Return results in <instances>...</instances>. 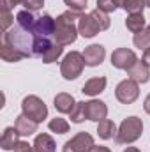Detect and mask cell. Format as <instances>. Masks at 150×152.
I'll return each instance as SVG.
<instances>
[{"label":"cell","mask_w":150,"mask_h":152,"mask_svg":"<svg viewBox=\"0 0 150 152\" xmlns=\"http://www.w3.org/2000/svg\"><path fill=\"white\" fill-rule=\"evenodd\" d=\"M124 152H140V151H138L136 147H127V149H125Z\"/></svg>","instance_id":"cell-39"},{"label":"cell","mask_w":150,"mask_h":152,"mask_svg":"<svg viewBox=\"0 0 150 152\" xmlns=\"http://www.w3.org/2000/svg\"><path fill=\"white\" fill-rule=\"evenodd\" d=\"M14 152H36V151H34V145H30L28 142H20L16 145Z\"/></svg>","instance_id":"cell-34"},{"label":"cell","mask_w":150,"mask_h":152,"mask_svg":"<svg viewBox=\"0 0 150 152\" xmlns=\"http://www.w3.org/2000/svg\"><path fill=\"white\" fill-rule=\"evenodd\" d=\"M133 42H134V46H136V48H140V50H147V48H150V37L147 36V32H145V30H141V32L134 34Z\"/></svg>","instance_id":"cell-30"},{"label":"cell","mask_w":150,"mask_h":152,"mask_svg":"<svg viewBox=\"0 0 150 152\" xmlns=\"http://www.w3.org/2000/svg\"><path fill=\"white\" fill-rule=\"evenodd\" d=\"M64 53V46H60V44H53L46 53H44V57H42V62L44 64H51V62H57L58 60V57Z\"/></svg>","instance_id":"cell-28"},{"label":"cell","mask_w":150,"mask_h":152,"mask_svg":"<svg viewBox=\"0 0 150 152\" xmlns=\"http://www.w3.org/2000/svg\"><path fill=\"white\" fill-rule=\"evenodd\" d=\"M81 18V12L78 11H66L62 12L57 20H55V44H60V46H67V44H73L78 37V25L76 21H79Z\"/></svg>","instance_id":"cell-1"},{"label":"cell","mask_w":150,"mask_h":152,"mask_svg":"<svg viewBox=\"0 0 150 152\" xmlns=\"http://www.w3.org/2000/svg\"><path fill=\"white\" fill-rule=\"evenodd\" d=\"M97 134L103 140H110L113 136H117V126H115V122L110 120V118H104V120L97 122Z\"/></svg>","instance_id":"cell-21"},{"label":"cell","mask_w":150,"mask_h":152,"mask_svg":"<svg viewBox=\"0 0 150 152\" xmlns=\"http://www.w3.org/2000/svg\"><path fill=\"white\" fill-rule=\"evenodd\" d=\"M106 57V50L104 46L101 44H90L85 48L83 51V58H85V64L90 66V67H95V66H101L103 60Z\"/></svg>","instance_id":"cell-9"},{"label":"cell","mask_w":150,"mask_h":152,"mask_svg":"<svg viewBox=\"0 0 150 152\" xmlns=\"http://www.w3.org/2000/svg\"><path fill=\"white\" fill-rule=\"evenodd\" d=\"M143 108H145V112L150 115V94L145 97V103H143Z\"/></svg>","instance_id":"cell-38"},{"label":"cell","mask_w":150,"mask_h":152,"mask_svg":"<svg viewBox=\"0 0 150 152\" xmlns=\"http://www.w3.org/2000/svg\"><path fill=\"white\" fill-rule=\"evenodd\" d=\"M25 0H2V7H7L11 9L12 5H18V4H23Z\"/></svg>","instance_id":"cell-35"},{"label":"cell","mask_w":150,"mask_h":152,"mask_svg":"<svg viewBox=\"0 0 150 152\" xmlns=\"http://www.w3.org/2000/svg\"><path fill=\"white\" fill-rule=\"evenodd\" d=\"M117 0H97V9L104 11V12H113L117 9Z\"/></svg>","instance_id":"cell-31"},{"label":"cell","mask_w":150,"mask_h":152,"mask_svg":"<svg viewBox=\"0 0 150 152\" xmlns=\"http://www.w3.org/2000/svg\"><path fill=\"white\" fill-rule=\"evenodd\" d=\"M34 39L36 36L28 30H23L20 25L9 28L7 32H2V42H7L14 50H18L25 58L34 57Z\"/></svg>","instance_id":"cell-2"},{"label":"cell","mask_w":150,"mask_h":152,"mask_svg":"<svg viewBox=\"0 0 150 152\" xmlns=\"http://www.w3.org/2000/svg\"><path fill=\"white\" fill-rule=\"evenodd\" d=\"M37 126H39V122L28 118L27 115H23V113L20 115V117H16V122H14V127L18 129V133H20L21 136H30V134H34V133L37 131Z\"/></svg>","instance_id":"cell-14"},{"label":"cell","mask_w":150,"mask_h":152,"mask_svg":"<svg viewBox=\"0 0 150 152\" xmlns=\"http://www.w3.org/2000/svg\"><path fill=\"white\" fill-rule=\"evenodd\" d=\"M141 60H143V62H145V64L150 67V48H147V50H145V53H143V58H141Z\"/></svg>","instance_id":"cell-37"},{"label":"cell","mask_w":150,"mask_h":152,"mask_svg":"<svg viewBox=\"0 0 150 152\" xmlns=\"http://www.w3.org/2000/svg\"><path fill=\"white\" fill-rule=\"evenodd\" d=\"M108 115V106L103 103V101H97V99H92L87 103V120H92V122H101L104 120Z\"/></svg>","instance_id":"cell-12"},{"label":"cell","mask_w":150,"mask_h":152,"mask_svg":"<svg viewBox=\"0 0 150 152\" xmlns=\"http://www.w3.org/2000/svg\"><path fill=\"white\" fill-rule=\"evenodd\" d=\"M136 62H138V57L129 48H118V50H115L111 53V66L117 67V69L129 71Z\"/></svg>","instance_id":"cell-7"},{"label":"cell","mask_w":150,"mask_h":152,"mask_svg":"<svg viewBox=\"0 0 150 152\" xmlns=\"http://www.w3.org/2000/svg\"><path fill=\"white\" fill-rule=\"evenodd\" d=\"M51 46H53V42H51V39H50V37L36 36V39H34V57L42 58V57H44V53H46Z\"/></svg>","instance_id":"cell-24"},{"label":"cell","mask_w":150,"mask_h":152,"mask_svg":"<svg viewBox=\"0 0 150 152\" xmlns=\"http://www.w3.org/2000/svg\"><path fill=\"white\" fill-rule=\"evenodd\" d=\"M36 21H37V18L32 14V11H20L18 14H16V23L23 28V30H28V32H32L34 30V27H36Z\"/></svg>","instance_id":"cell-20"},{"label":"cell","mask_w":150,"mask_h":152,"mask_svg":"<svg viewBox=\"0 0 150 152\" xmlns=\"http://www.w3.org/2000/svg\"><path fill=\"white\" fill-rule=\"evenodd\" d=\"M12 21H14V16H12L11 9L2 7V14H0V27H2V32H7L9 27L12 25Z\"/></svg>","instance_id":"cell-29"},{"label":"cell","mask_w":150,"mask_h":152,"mask_svg":"<svg viewBox=\"0 0 150 152\" xmlns=\"http://www.w3.org/2000/svg\"><path fill=\"white\" fill-rule=\"evenodd\" d=\"M117 5L122 7L124 11H127L129 14H133V12H143V9L147 7L145 0H117Z\"/></svg>","instance_id":"cell-23"},{"label":"cell","mask_w":150,"mask_h":152,"mask_svg":"<svg viewBox=\"0 0 150 152\" xmlns=\"http://www.w3.org/2000/svg\"><path fill=\"white\" fill-rule=\"evenodd\" d=\"M64 2L71 11H78V12H83L87 7V0H64Z\"/></svg>","instance_id":"cell-32"},{"label":"cell","mask_w":150,"mask_h":152,"mask_svg":"<svg viewBox=\"0 0 150 152\" xmlns=\"http://www.w3.org/2000/svg\"><path fill=\"white\" fill-rule=\"evenodd\" d=\"M143 133V122L141 118L138 117H127L122 120L120 127H118V133L115 136V142L118 145H127V143H133L136 142Z\"/></svg>","instance_id":"cell-3"},{"label":"cell","mask_w":150,"mask_h":152,"mask_svg":"<svg viewBox=\"0 0 150 152\" xmlns=\"http://www.w3.org/2000/svg\"><path fill=\"white\" fill-rule=\"evenodd\" d=\"M125 27L133 34H138V32L145 30L147 27H145V16H143V12H133V14H129L127 20H125Z\"/></svg>","instance_id":"cell-19"},{"label":"cell","mask_w":150,"mask_h":152,"mask_svg":"<svg viewBox=\"0 0 150 152\" xmlns=\"http://www.w3.org/2000/svg\"><path fill=\"white\" fill-rule=\"evenodd\" d=\"M127 75L131 80H134V81H138V83H147L150 80V67L143 62V60H138L129 71H127Z\"/></svg>","instance_id":"cell-16"},{"label":"cell","mask_w":150,"mask_h":152,"mask_svg":"<svg viewBox=\"0 0 150 152\" xmlns=\"http://www.w3.org/2000/svg\"><path fill=\"white\" fill-rule=\"evenodd\" d=\"M20 133H18V129L12 126V127H5V131H4V134H2V140H0V147L4 149V151H14L16 149V145L21 142L20 140Z\"/></svg>","instance_id":"cell-15"},{"label":"cell","mask_w":150,"mask_h":152,"mask_svg":"<svg viewBox=\"0 0 150 152\" xmlns=\"http://www.w3.org/2000/svg\"><path fill=\"white\" fill-rule=\"evenodd\" d=\"M34 36H42V37H51L55 34V20L50 14H42L39 16L36 21V27L32 30Z\"/></svg>","instance_id":"cell-11"},{"label":"cell","mask_w":150,"mask_h":152,"mask_svg":"<svg viewBox=\"0 0 150 152\" xmlns=\"http://www.w3.org/2000/svg\"><path fill=\"white\" fill-rule=\"evenodd\" d=\"M85 58H83V53L79 51H71L64 57L62 64H60V73L66 80H76L78 76L83 73V67H85Z\"/></svg>","instance_id":"cell-4"},{"label":"cell","mask_w":150,"mask_h":152,"mask_svg":"<svg viewBox=\"0 0 150 152\" xmlns=\"http://www.w3.org/2000/svg\"><path fill=\"white\" fill-rule=\"evenodd\" d=\"M48 126H50V129H51L53 133H57V134H66V133L69 131V122H67L66 118H60V117L51 118Z\"/></svg>","instance_id":"cell-27"},{"label":"cell","mask_w":150,"mask_h":152,"mask_svg":"<svg viewBox=\"0 0 150 152\" xmlns=\"http://www.w3.org/2000/svg\"><path fill=\"white\" fill-rule=\"evenodd\" d=\"M78 32H79V36L90 39L94 36H97L101 32V28H99V25H97V21L94 20L92 14H81L79 21H78Z\"/></svg>","instance_id":"cell-10"},{"label":"cell","mask_w":150,"mask_h":152,"mask_svg":"<svg viewBox=\"0 0 150 152\" xmlns=\"http://www.w3.org/2000/svg\"><path fill=\"white\" fill-rule=\"evenodd\" d=\"M115 97L122 103V104H131L140 97V83L127 78L124 81H120L115 88Z\"/></svg>","instance_id":"cell-6"},{"label":"cell","mask_w":150,"mask_h":152,"mask_svg":"<svg viewBox=\"0 0 150 152\" xmlns=\"http://www.w3.org/2000/svg\"><path fill=\"white\" fill-rule=\"evenodd\" d=\"M145 4H147V7H150V0H145Z\"/></svg>","instance_id":"cell-41"},{"label":"cell","mask_w":150,"mask_h":152,"mask_svg":"<svg viewBox=\"0 0 150 152\" xmlns=\"http://www.w3.org/2000/svg\"><path fill=\"white\" fill-rule=\"evenodd\" d=\"M53 104H55V110H57V112H60V113H71L76 106V101L71 94L60 92V94L55 96Z\"/></svg>","instance_id":"cell-13"},{"label":"cell","mask_w":150,"mask_h":152,"mask_svg":"<svg viewBox=\"0 0 150 152\" xmlns=\"http://www.w3.org/2000/svg\"><path fill=\"white\" fill-rule=\"evenodd\" d=\"M23 5H25V9H27V11L36 12V11H39V9H42L44 0H25V2H23Z\"/></svg>","instance_id":"cell-33"},{"label":"cell","mask_w":150,"mask_h":152,"mask_svg":"<svg viewBox=\"0 0 150 152\" xmlns=\"http://www.w3.org/2000/svg\"><path fill=\"white\" fill-rule=\"evenodd\" d=\"M21 110L23 115H27L28 118L36 120V122H42L48 117V106L44 104V101L37 97V96H27L21 101Z\"/></svg>","instance_id":"cell-5"},{"label":"cell","mask_w":150,"mask_h":152,"mask_svg":"<svg viewBox=\"0 0 150 152\" xmlns=\"http://www.w3.org/2000/svg\"><path fill=\"white\" fill-rule=\"evenodd\" d=\"M92 147H94V138L88 133L81 131L76 136H73L69 142L64 143L62 152H90Z\"/></svg>","instance_id":"cell-8"},{"label":"cell","mask_w":150,"mask_h":152,"mask_svg":"<svg viewBox=\"0 0 150 152\" xmlns=\"http://www.w3.org/2000/svg\"><path fill=\"white\" fill-rule=\"evenodd\" d=\"M104 88H106V78H104V76H97V78L88 80V81L83 85L81 92H83L85 96H97V94H101Z\"/></svg>","instance_id":"cell-17"},{"label":"cell","mask_w":150,"mask_h":152,"mask_svg":"<svg viewBox=\"0 0 150 152\" xmlns=\"http://www.w3.org/2000/svg\"><path fill=\"white\" fill-rule=\"evenodd\" d=\"M0 57H2L4 62H20L21 58H25L18 50H14L7 42H2V46H0Z\"/></svg>","instance_id":"cell-22"},{"label":"cell","mask_w":150,"mask_h":152,"mask_svg":"<svg viewBox=\"0 0 150 152\" xmlns=\"http://www.w3.org/2000/svg\"><path fill=\"white\" fill-rule=\"evenodd\" d=\"M92 16H94V20L97 21V25H99V28H101V32L103 30H108L110 28V16H108V12H104V11H101V9H94L92 12H90Z\"/></svg>","instance_id":"cell-26"},{"label":"cell","mask_w":150,"mask_h":152,"mask_svg":"<svg viewBox=\"0 0 150 152\" xmlns=\"http://www.w3.org/2000/svg\"><path fill=\"white\" fill-rule=\"evenodd\" d=\"M69 115H71V122H74V124H81L83 120H87V103L85 101L76 103L74 110Z\"/></svg>","instance_id":"cell-25"},{"label":"cell","mask_w":150,"mask_h":152,"mask_svg":"<svg viewBox=\"0 0 150 152\" xmlns=\"http://www.w3.org/2000/svg\"><path fill=\"white\" fill-rule=\"evenodd\" d=\"M90 152H111L108 147H103V145H94L92 149H90Z\"/></svg>","instance_id":"cell-36"},{"label":"cell","mask_w":150,"mask_h":152,"mask_svg":"<svg viewBox=\"0 0 150 152\" xmlns=\"http://www.w3.org/2000/svg\"><path fill=\"white\" fill-rule=\"evenodd\" d=\"M145 32H147V36H149V37H150V25H149V27H147V28H145Z\"/></svg>","instance_id":"cell-40"},{"label":"cell","mask_w":150,"mask_h":152,"mask_svg":"<svg viewBox=\"0 0 150 152\" xmlns=\"http://www.w3.org/2000/svg\"><path fill=\"white\" fill-rule=\"evenodd\" d=\"M34 151L36 152H55L57 151L55 140L50 134L41 133V134L36 136V140H34Z\"/></svg>","instance_id":"cell-18"}]
</instances>
